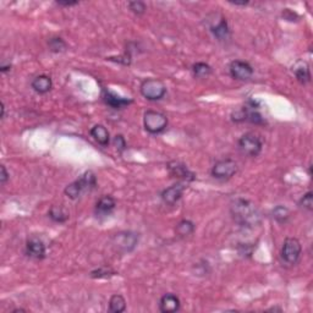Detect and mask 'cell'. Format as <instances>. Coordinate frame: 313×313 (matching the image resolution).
Instances as JSON below:
<instances>
[{"label": "cell", "mask_w": 313, "mask_h": 313, "mask_svg": "<svg viewBox=\"0 0 313 313\" xmlns=\"http://www.w3.org/2000/svg\"><path fill=\"white\" fill-rule=\"evenodd\" d=\"M234 221L243 228H255L260 223V213L251 201L238 198L230 205Z\"/></svg>", "instance_id": "6da1fadb"}, {"label": "cell", "mask_w": 313, "mask_h": 313, "mask_svg": "<svg viewBox=\"0 0 313 313\" xmlns=\"http://www.w3.org/2000/svg\"><path fill=\"white\" fill-rule=\"evenodd\" d=\"M97 186V178L93 171L88 170L80 176L77 180L68 185L64 190V193L68 196L70 200H77L82 193L90 192Z\"/></svg>", "instance_id": "7a4b0ae2"}, {"label": "cell", "mask_w": 313, "mask_h": 313, "mask_svg": "<svg viewBox=\"0 0 313 313\" xmlns=\"http://www.w3.org/2000/svg\"><path fill=\"white\" fill-rule=\"evenodd\" d=\"M140 92L143 98L150 102H155V100H161L166 94V86L163 81L158 78H146L141 83Z\"/></svg>", "instance_id": "3957f363"}, {"label": "cell", "mask_w": 313, "mask_h": 313, "mask_svg": "<svg viewBox=\"0 0 313 313\" xmlns=\"http://www.w3.org/2000/svg\"><path fill=\"white\" fill-rule=\"evenodd\" d=\"M238 148L241 154L246 157H257L262 152L263 142L260 140L259 136L255 132H247L240 137L238 141Z\"/></svg>", "instance_id": "277c9868"}, {"label": "cell", "mask_w": 313, "mask_h": 313, "mask_svg": "<svg viewBox=\"0 0 313 313\" xmlns=\"http://www.w3.org/2000/svg\"><path fill=\"white\" fill-rule=\"evenodd\" d=\"M143 126L152 135H159L168 126V118L161 111L147 110L143 114Z\"/></svg>", "instance_id": "5b68a950"}, {"label": "cell", "mask_w": 313, "mask_h": 313, "mask_svg": "<svg viewBox=\"0 0 313 313\" xmlns=\"http://www.w3.org/2000/svg\"><path fill=\"white\" fill-rule=\"evenodd\" d=\"M302 255V246L296 238H288L281 246V259L289 266H295Z\"/></svg>", "instance_id": "8992f818"}, {"label": "cell", "mask_w": 313, "mask_h": 313, "mask_svg": "<svg viewBox=\"0 0 313 313\" xmlns=\"http://www.w3.org/2000/svg\"><path fill=\"white\" fill-rule=\"evenodd\" d=\"M138 243V234L133 231H120L111 238V245L118 252L129 253L136 248Z\"/></svg>", "instance_id": "52a82bcc"}, {"label": "cell", "mask_w": 313, "mask_h": 313, "mask_svg": "<svg viewBox=\"0 0 313 313\" xmlns=\"http://www.w3.org/2000/svg\"><path fill=\"white\" fill-rule=\"evenodd\" d=\"M238 173V164L230 158L221 159L212 166L211 174L214 179L221 181L229 180Z\"/></svg>", "instance_id": "ba28073f"}, {"label": "cell", "mask_w": 313, "mask_h": 313, "mask_svg": "<svg viewBox=\"0 0 313 313\" xmlns=\"http://www.w3.org/2000/svg\"><path fill=\"white\" fill-rule=\"evenodd\" d=\"M229 74L238 81H248L253 76V68L242 60H234L229 65Z\"/></svg>", "instance_id": "9c48e42d"}, {"label": "cell", "mask_w": 313, "mask_h": 313, "mask_svg": "<svg viewBox=\"0 0 313 313\" xmlns=\"http://www.w3.org/2000/svg\"><path fill=\"white\" fill-rule=\"evenodd\" d=\"M168 168L169 174H170L173 178L179 179L183 183H190V181H193L196 179V175L181 162H170L166 166Z\"/></svg>", "instance_id": "30bf717a"}, {"label": "cell", "mask_w": 313, "mask_h": 313, "mask_svg": "<svg viewBox=\"0 0 313 313\" xmlns=\"http://www.w3.org/2000/svg\"><path fill=\"white\" fill-rule=\"evenodd\" d=\"M186 187H187V186H186L185 183H183V181H179V183L174 184L173 186L166 188V190L162 192V201H163L166 204L174 205L175 203H178L179 201H180L181 197H183Z\"/></svg>", "instance_id": "8fae6325"}, {"label": "cell", "mask_w": 313, "mask_h": 313, "mask_svg": "<svg viewBox=\"0 0 313 313\" xmlns=\"http://www.w3.org/2000/svg\"><path fill=\"white\" fill-rule=\"evenodd\" d=\"M116 207V202L111 196L104 195L98 200V202L95 203V216L99 217V218H104V217H108L113 213V211Z\"/></svg>", "instance_id": "7c38bea8"}, {"label": "cell", "mask_w": 313, "mask_h": 313, "mask_svg": "<svg viewBox=\"0 0 313 313\" xmlns=\"http://www.w3.org/2000/svg\"><path fill=\"white\" fill-rule=\"evenodd\" d=\"M102 97L107 106H109L113 109L126 108V107L130 106L131 103H132V99H130V98L120 97V95H118L116 93L111 92L109 90H103Z\"/></svg>", "instance_id": "4fadbf2b"}, {"label": "cell", "mask_w": 313, "mask_h": 313, "mask_svg": "<svg viewBox=\"0 0 313 313\" xmlns=\"http://www.w3.org/2000/svg\"><path fill=\"white\" fill-rule=\"evenodd\" d=\"M47 253L44 242L39 239H31L26 243V255L35 259H43Z\"/></svg>", "instance_id": "5bb4252c"}, {"label": "cell", "mask_w": 313, "mask_h": 313, "mask_svg": "<svg viewBox=\"0 0 313 313\" xmlns=\"http://www.w3.org/2000/svg\"><path fill=\"white\" fill-rule=\"evenodd\" d=\"M181 307L180 298L174 294H166L159 301V310L163 313L178 312Z\"/></svg>", "instance_id": "9a60e30c"}, {"label": "cell", "mask_w": 313, "mask_h": 313, "mask_svg": "<svg viewBox=\"0 0 313 313\" xmlns=\"http://www.w3.org/2000/svg\"><path fill=\"white\" fill-rule=\"evenodd\" d=\"M90 133L93 140L102 147H108L109 143H110V135H109V131L107 130L104 125H100V124L94 125L91 129Z\"/></svg>", "instance_id": "2e32d148"}, {"label": "cell", "mask_w": 313, "mask_h": 313, "mask_svg": "<svg viewBox=\"0 0 313 313\" xmlns=\"http://www.w3.org/2000/svg\"><path fill=\"white\" fill-rule=\"evenodd\" d=\"M31 87L33 88L35 92L39 93V94H45L53 88V81L47 75L36 76L31 82Z\"/></svg>", "instance_id": "e0dca14e"}, {"label": "cell", "mask_w": 313, "mask_h": 313, "mask_svg": "<svg viewBox=\"0 0 313 313\" xmlns=\"http://www.w3.org/2000/svg\"><path fill=\"white\" fill-rule=\"evenodd\" d=\"M211 32L213 33L214 37L218 40H221V42L228 40L229 38H230V30H229L228 21L224 18H221L219 22H217L216 25L212 26Z\"/></svg>", "instance_id": "ac0fdd59"}, {"label": "cell", "mask_w": 313, "mask_h": 313, "mask_svg": "<svg viewBox=\"0 0 313 313\" xmlns=\"http://www.w3.org/2000/svg\"><path fill=\"white\" fill-rule=\"evenodd\" d=\"M294 75H295L296 80L301 83V85H306L311 81V71L310 66L307 63H298V65L295 66L294 69Z\"/></svg>", "instance_id": "d6986e66"}, {"label": "cell", "mask_w": 313, "mask_h": 313, "mask_svg": "<svg viewBox=\"0 0 313 313\" xmlns=\"http://www.w3.org/2000/svg\"><path fill=\"white\" fill-rule=\"evenodd\" d=\"M48 216L55 223H65L69 219V212L63 205H52L48 212Z\"/></svg>", "instance_id": "ffe728a7"}, {"label": "cell", "mask_w": 313, "mask_h": 313, "mask_svg": "<svg viewBox=\"0 0 313 313\" xmlns=\"http://www.w3.org/2000/svg\"><path fill=\"white\" fill-rule=\"evenodd\" d=\"M193 231H195V224L188 219H183L175 226L176 235L180 238H187V236L192 235Z\"/></svg>", "instance_id": "44dd1931"}, {"label": "cell", "mask_w": 313, "mask_h": 313, "mask_svg": "<svg viewBox=\"0 0 313 313\" xmlns=\"http://www.w3.org/2000/svg\"><path fill=\"white\" fill-rule=\"evenodd\" d=\"M192 74L196 78H208L212 75V68L207 63H196L192 65Z\"/></svg>", "instance_id": "7402d4cb"}, {"label": "cell", "mask_w": 313, "mask_h": 313, "mask_svg": "<svg viewBox=\"0 0 313 313\" xmlns=\"http://www.w3.org/2000/svg\"><path fill=\"white\" fill-rule=\"evenodd\" d=\"M126 310V300L124 296L115 294L109 300V311L113 313H121Z\"/></svg>", "instance_id": "603a6c76"}, {"label": "cell", "mask_w": 313, "mask_h": 313, "mask_svg": "<svg viewBox=\"0 0 313 313\" xmlns=\"http://www.w3.org/2000/svg\"><path fill=\"white\" fill-rule=\"evenodd\" d=\"M272 216L274 221H278L279 224H285L290 219V211L284 205H276L272 211Z\"/></svg>", "instance_id": "cb8c5ba5"}, {"label": "cell", "mask_w": 313, "mask_h": 313, "mask_svg": "<svg viewBox=\"0 0 313 313\" xmlns=\"http://www.w3.org/2000/svg\"><path fill=\"white\" fill-rule=\"evenodd\" d=\"M48 47H49L50 52H53V53H63L68 48V44L63 38L53 37L48 40Z\"/></svg>", "instance_id": "d4e9b609"}, {"label": "cell", "mask_w": 313, "mask_h": 313, "mask_svg": "<svg viewBox=\"0 0 313 313\" xmlns=\"http://www.w3.org/2000/svg\"><path fill=\"white\" fill-rule=\"evenodd\" d=\"M298 205L308 212L312 211L313 209V193H312V191H308V192H306L305 195L300 198V201H298Z\"/></svg>", "instance_id": "484cf974"}, {"label": "cell", "mask_w": 313, "mask_h": 313, "mask_svg": "<svg viewBox=\"0 0 313 313\" xmlns=\"http://www.w3.org/2000/svg\"><path fill=\"white\" fill-rule=\"evenodd\" d=\"M129 9H130L131 13H133L135 15H143L147 10V6L143 1H140V0H135V1H129L128 3Z\"/></svg>", "instance_id": "4316f807"}, {"label": "cell", "mask_w": 313, "mask_h": 313, "mask_svg": "<svg viewBox=\"0 0 313 313\" xmlns=\"http://www.w3.org/2000/svg\"><path fill=\"white\" fill-rule=\"evenodd\" d=\"M115 272L113 271L111 268H99L97 269V271H93L91 272V276L92 278H109V276H115Z\"/></svg>", "instance_id": "83f0119b"}, {"label": "cell", "mask_w": 313, "mask_h": 313, "mask_svg": "<svg viewBox=\"0 0 313 313\" xmlns=\"http://www.w3.org/2000/svg\"><path fill=\"white\" fill-rule=\"evenodd\" d=\"M114 146H115V148L118 149V152H124V150L128 148V143H126L125 141V137H124L123 135H116L115 137H114Z\"/></svg>", "instance_id": "f1b7e54d"}, {"label": "cell", "mask_w": 313, "mask_h": 313, "mask_svg": "<svg viewBox=\"0 0 313 313\" xmlns=\"http://www.w3.org/2000/svg\"><path fill=\"white\" fill-rule=\"evenodd\" d=\"M0 173H1L0 174V183H1V185H5L9 180V173L6 171L5 166H0Z\"/></svg>", "instance_id": "f546056e"}, {"label": "cell", "mask_w": 313, "mask_h": 313, "mask_svg": "<svg viewBox=\"0 0 313 313\" xmlns=\"http://www.w3.org/2000/svg\"><path fill=\"white\" fill-rule=\"evenodd\" d=\"M78 1H56V5L59 6H66V8H70V6L77 5Z\"/></svg>", "instance_id": "4dcf8cb0"}, {"label": "cell", "mask_w": 313, "mask_h": 313, "mask_svg": "<svg viewBox=\"0 0 313 313\" xmlns=\"http://www.w3.org/2000/svg\"><path fill=\"white\" fill-rule=\"evenodd\" d=\"M11 70V65H1V68H0V71L3 74L8 73V71Z\"/></svg>", "instance_id": "1f68e13d"}, {"label": "cell", "mask_w": 313, "mask_h": 313, "mask_svg": "<svg viewBox=\"0 0 313 313\" xmlns=\"http://www.w3.org/2000/svg\"><path fill=\"white\" fill-rule=\"evenodd\" d=\"M230 4H233V5H241V6H246L248 5V1H241V3H239V1H229Z\"/></svg>", "instance_id": "d6a6232c"}, {"label": "cell", "mask_w": 313, "mask_h": 313, "mask_svg": "<svg viewBox=\"0 0 313 313\" xmlns=\"http://www.w3.org/2000/svg\"><path fill=\"white\" fill-rule=\"evenodd\" d=\"M0 118L1 119L5 118V106H4L3 102H1V115H0Z\"/></svg>", "instance_id": "836d02e7"}, {"label": "cell", "mask_w": 313, "mask_h": 313, "mask_svg": "<svg viewBox=\"0 0 313 313\" xmlns=\"http://www.w3.org/2000/svg\"><path fill=\"white\" fill-rule=\"evenodd\" d=\"M116 59H119V60H116V61H121L123 60V59H126V56H120V58H116ZM130 58H128V60H124V64H125V65H128V64H130Z\"/></svg>", "instance_id": "e575fe53"}, {"label": "cell", "mask_w": 313, "mask_h": 313, "mask_svg": "<svg viewBox=\"0 0 313 313\" xmlns=\"http://www.w3.org/2000/svg\"><path fill=\"white\" fill-rule=\"evenodd\" d=\"M16 312H26V310H23V308H16V310L13 311V313H16Z\"/></svg>", "instance_id": "d590c367"}, {"label": "cell", "mask_w": 313, "mask_h": 313, "mask_svg": "<svg viewBox=\"0 0 313 313\" xmlns=\"http://www.w3.org/2000/svg\"><path fill=\"white\" fill-rule=\"evenodd\" d=\"M269 311H281V308H276V307H273V308H271V310Z\"/></svg>", "instance_id": "8d00e7d4"}]
</instances>
